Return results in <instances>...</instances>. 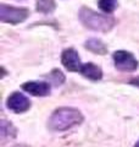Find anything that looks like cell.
<instances>
[{
	"label": "cell",
	"instance_id": "obj_1",
	"mask_svg": "<svg viewBox=\"0 0 139 147\" xmlns=\"http://www.w3.org/2000/svg\"><path fill=\"white\" fill-rule=\"evenodd\" d=\"M78 18L86 28H89L95 32L108 33L115 27L116 20L110 15H103L89 7L82 6L78 12Z\"/></svg>",
	"mask_w": 139,
	"mask_h": 147
},
{
	"label": "cell",
	"instance_id": "obj_2",
	"mask_svg": "<svg viewBox=\"0 0 139 147\" xmlns=\"http://www.w3.org/2000/svg\"><path fill=\"white\" fill-rule=\"evenodd\" d=\"M83 121V115L78 109L71 107L59 108L49 119L48 126L53 131H65Z\"/></svg>",
	"mask_w": 139,
	"mask_h": 147
},
{
	"label": "cell",
	"instance_id": "obj_3",
	"mask_svg": "<svg viewBox=\"0 0 139 147\" xmlns=\"http://www.w3.org/2000/svg\"><path fill=\"white\" fill-rule=\"evenodd\" d=\"M28 16L29 10L26 7H15L7 5V4L0 5V21L4 22V24L18 25L21 22L26 21Z\"/></svg>",
	"mask_w": 139,
	"mask_h": 147
},
{
	"label": "cell",
	"instance_id": "obj_4",
	"mask_svg": "<svg viewBox=\"0 0 139 147\" xmlns=\"http://www.w3.org/2000/svg\"><path fill=\"white\" fill-rule=\"evenodd\" d=\"M115 67L120 71H134L138 67V60L127 50H117L112 55Z\"/></svg>",
	"mask_w": 139,
	"mask_h": 147
},
{
	"label": "cell",
	"instance_id": "obj_5",
	"mask_svg": "<svg viewBox=\"0 0 139 147\" xmlns=\"http://www.w3.org/2000/svg\"><path fill=\"white\" fill-rule=\"evenodd\" d=\"M61 63L68 71L72 72H80L83 66L77 50H75L73 48H67L63 50L61 54Z\"/></svg>",
	"mask_w": 139,
	"mask_h": 147
},
{
	"label": "cell",
	"instance_id": "obj_6",
	"mask_svg": "<svg viewBox=\"0 0 139 147\" xmlns=\"http://www.w3.org/2000/svg\"><path fill=\"white\" fill-rule=\"evenodd\" d=\"M6 105L9 109L15 113H23L29 109L31 102L26 96H23L20 92H13L12 94L9 96Z\"/></svg>",
	"mask_w": 139,
	"mask_h": 147
},
{
	"label": "cell",
	"instance_id": "obj_7",
	"mask_svg": "<svg viewBox=\"0 0 139 147\" xmlns=\"http://www.w3.org/2000/svg\"><path fill=\"white\" fill-rule=\"evenodd\" d=\"M23 91L28 92L32 96H39V97H44L50 93L51 87L48 82H39V81H31L26 82L22 85Z\"/></svg>",
	"mask_w": 139,
	"mask_h": 147
},
{
	"label": "cell",
	"instance_id": "obj_8",
	"mask_svg": "<svg viewBox=\"0 0 139 147\" xmlns=\"http://www.w3.org/2000/svg\"><path fill=\"white\" fill-rule=\"evenodd\" d=\"M80 72L84 77H87V79H89V80H93V81H98L103 77V70H101V67L95 65L94 63L83 64Z\"/></svg>",
	"mask_w": 139,
	"mask_h": 147
},
{
	"label": "cell",
	"instance_id": "obj_9",
	"mask_svg": "<svg viewBox=\"0 0 139 147\" xmlns=\"http://www.w3.org/2000/svg\"><path fill=\"white\" fill-rule=\"evenodd\" d=\"M84 48L88 49L89 52L94 53V54H99V55H105L108 54V45H106L103 40L99 38H90L88 39L84 43Z\"/></svg>",
	"mask_w": 139,
	"mask_h": 147
},
{
	"label": "cell",
	"instance_id": "obj_10",
	"mask_svg": "<svg viewBox=\"0 0 139 147\" xmlns=\"http://www.w3.org/2000/svg\"><path fill=\"white\" fill-rule=\"evenodd\" d=\"M55 7H56L55 0H37L35 3V10L40 13H45V15L54 12Z\"/></svg>",
	"mask_w": 139,
	"mask_h": 147
},
{
	"label": "cell",
	"instance_id": "obj_11",
	"mask_svg": "<svg viewBox=\"0 0 139 147\" xmlns=\"http://www.w3.org/2000/svg\"><path fill=\"white\" fill-rule=\"evenodd\" d=\"M98 6L105 13H112L118 6L117 0H98Z\"/></svg>",
	"mask_w": 139,
	"mask_h": 147
},
{
	"label": "cell",
	"instance_id": "obj_12",
	"mask_svg": "<svg viewBox=\"0 0 139 147\" xmlns=\"http://www.w3.org/2000/svg\"><path fill=\"white\" fill-rule=\"evenodd\" d=\"M15 134H16V130L12 126V124L3 120L1 121V137L3 139H5L6 136H15Z\"/></svg>",
	"mask_w": 139,
	"mask_h": 147
},
{
	"label": "cell",
	"instance_id": "obj_13",
	"mask_svg": "<svg viewBox=\"0 0 139 147\" xmlns=\"http://www.w3.org/2000/svg\"><path fill=\"white\" fill-rule=\"evenodd\" d=\"M49 77L55 85H61V84H63V81H65L63 74L60 70H57V69H54V70L49 74Z\"/></svg>",
	"mask_w": 139,
	"mask_h": 147
},
{
	"label": "cell",
	"instance_id": "obj_14",
	"mask_svg": "<svg viewBox=\"0 0 139 147\" xmlns=\"http://www.w3.org/2000/svg\"><path fill=\"white\" fill-rule=\"evenodd\" d=\"M131 85H134V86H138L139 87V77H137V79H133L131 81Z\"/></svg>",
	"mask_w": 139,
	"mask_h": 147
},
{
	"label": "cell",
	"instance_id": "obj_15",
	"mask_svg": "<svg viewBox=\"0 0 139 147\" xmlns=\"http://www.w3.org/2000/svg\"><path fill=\"white\" fill-rule=\"evenodd\" d=\"M134 147H139V141L137 142V145H136V146H134Z\"/></svg>",
	"mask_w": 139,
	"mask_h": 147
},
{
	"label": "cell",
	"instance_id": "obj_16",
	"mask_svg": "<svg viewBox=\"0 0 139 147\" xmlns=\"http://www.w3.org/2000/svg\"><path fill=\"white\" fill-rule=\"evenodd\" d=\"M16 147H26V146H23V145H21V146H16Z\"/></svg>",
	"mask_w": 139,
	"mask_h": 147
}]
</instances>
